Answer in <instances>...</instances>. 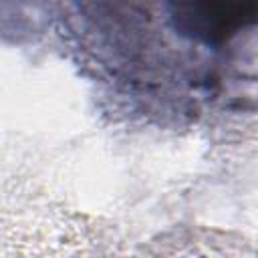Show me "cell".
<instances>
[{
  "label": "cell",
  "mask_w": 258,
  "mask_h": 258,
  "mask_svg": "<svg viewBox=\"0 0 258 258\" xmlns=\"http://www.w3.org/2000/svg\"><path fill=\"white\" fill-rule=\"evenodd\" d=\"M167 12L179 34L220 46L258 22V0H167Z\"/></svg>",
  "instance_id": "1"
}]
</instances>
